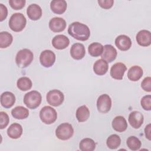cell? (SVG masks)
I'll use <instances>...</instances> for the list:
<instances>
[{"instance_id":"obj_29","label":"cell","mask_w":151,"mask_h":151,"mask_svg":"<svg viewBox=\"0 0 151 151\" xmlns=\"http://www.w3.org/2000/svg\"><path fill=\"white\" fill-rule=\"evenodd\" d=\"M13 41L12 35L7 31L0 32V47L5 48L9 47Z\"/></svg>"},{"instance_id":"obj_27","label":"cell","mask_w":151,"mask_h":151,"mask_svg":"<svg viewBox=\"0 0 151 151\" xmlns=\"http://www.w3.org/2000/svg\"><path fill=\"white\" fill-rule=\"evenodd\" d=\"M89 54L94 57H99L101 55L103 51V46L99 42H93L89 45L88 47Z\"/></svg>"},{"instance_id":"obj_16","label":"cell","mask_w":151,"mask_h":151,"mask_svg":"<svg viewBox=\"0 0 151 151\" xmlns=\"http://www.w3.org/2000/svg\"><path fill=\"white\" fill-rule=\"evenodd\" d=\"M116 46L121 51H127L132 46V41L126 35H120L115 39Z\"/></svg>"},{"instance_id":"obj_1","label":"cell","mask_w":151,"mask_h":151,"mask_svg":"<svg viewBox=\"0 0 151 151\" xmlns=\"http://www.w3.org/2000/svg\"><path fill=\"white\" fill-rule=\"evenodd\" d=\"M68 33L74 38L84 41L89 38L90 30L87 25L79 22H74L69 25Z\"/></svg>"},{"instance_id":"obj_22","label":"cell","mask_w":151,"mask_h":151,"mask_svg":"<svg viewBox=\"0 0 151 151\" xmlns=\"http://www.w3.org/2000/svg\"><path fill=\"white\" fill-rule=\"evenodd\" d=\"M22 126L17 123H14L9 126L7 129V134L11 139H16L21 137L22 134Z\"/></svg>"},{"instance_id":"obj_33","label":"cell","mask_w":151,"mask_h":151,"mask_svg":"<svg viewBox=\"0 0 151 151\" xmlns=\"http://www.w3.org/2000/svg\"><path fill=\"white\" fill-rule=\"evenodd\" d=\"M140 104L144 110L150 111L151 110V96L149 94L143 96L141 99Z\"/></svg>"},{"instance_id":"obj_6","label":"cell","mask_w":151,"mask_h":151,"mask_svg":"<svg viewBox=\"0 0 151 151\" xmlns=\"http://www.w3.org/2000/svg\"><path fill=\"white\" fill-rule=\"evenodd\" d=\"M74 134V129L72 125L68 123H63L60 124L55 130L57 137L62 140L70 139Z\"/></svg>"},{"instance_id":"obj_20","label":"cell","mask_w":151,"mask_h":151,"mask_svg":"<svg viewBox=\"0 0 151 151\" xmlns=\"http://www.w3.org/2000/svg\"><path fill=\"white\" fill-rule=\"evenodd\" d=\"M112 127L118 132H124L127 128V123L125 118L122 116L115 117L111 123Z\"/></svg>"},{"instance_id":"obj_18","label":"cell","mask_w":151,"mask_h":151,"mask_svg":"<svg viewBox=\"0 0 151 151\" xmlns=\"http://www.w3.org/2000/svg\"><path fill=\"white\" fill-rule=\"evenodd\" d=\"M27 14L30 19L37 21L42 16L41 8L36 4H31L27 9Z\"/></svg>"},{"instance_id":"obj_15","label":"cell","mask_w":151,"mask_h":151,"mask_svg":"<svg viewBox=\"0 0 151 151\" xmlns=\"http://www.w3.org/2000/svg\"><path fill=\"white\" fill-rule=\"evenodd\" d=\"M86 54V50L83 44L77 42L72 45L70 49V55L73 58L79 60L84 58Z\"/></svg>"},{"instance_id":"obj_11","label":"cell","mask_w":151,"mask_h":151,"mask_svg":"<svg viewBox=\"0 0 151 151\" xmlns=\"http://www.w3.org/2000/svg\"><path fill=\"white\" fill-rule=\"evenodd\" d=\"M127 68L124 64L122 63H116L112 65L110 68V76L116 80H122L123 77Z\"/></svg>"},{"instance_id":"obj_7","label":"cell","mask_w":151,"mask_h":151,"mask_svg":"<svg viewBox=\"0 0 151 151\" xmlns=\"http://www.w3.org/2000/svg\"><path fill=\"white\" fill-rule=\"evenodd\" d=\"M46 99L49 104L52 106L57 107L63 103L64 96L61 91L54 89L50 90L47 93Z\"/></svg>"},{"instance_id":"obj_8","label":"cell","mask_w":151,"mask_h":151,"mask_svg":"<svg viewBox=\"0 0 151 151\" xmlns=\"http://www.w3.org/2000/svg\"><path fill=\"white\" fill-rule=\"evenodd\" d=\"M111 107V99L107 94L100 95L97 100V107L99 112L106 113L109 112Z\"/></svg>"},{"instance_id":"obj_23","label":"cell","mask_w":151,"mask_h":151,"mask_svg":"<svg viewBox=\"0 0 151 151\" xmlns=\"http://www.w3.org/2000/svg\"><path fill=\"white\" fill-rule=\"evenodd\" d=\"M109 68L108 63L107 61L103 59H99L97 60L93 65L94 72L99 76H103L105 74Z\"/></svg>"},{"instance_id":"obj_36","label":"cell","mask_w":151,"mask_h":151,"mask_svg":"<svg viewBox=\"0 0 151 151\" xmlns=\"http://www.w3.org/2000/svg\"><path fill=\"white\" fill-rule=\"evenodd\" d=\"M141 87L145 91H151V78L147 77L145 78L141 83Z\"/></svg>"},{"instance_id":"obj_39","label":"cell","mask_w":151,"mask_h":151,"mask_svg":"<svg viewBox=\"0 0 151 151\" xmlns=\"http://www.w3.org/2000/svg\"><path fill=\"white\" fill-rule=\"evenodd\" d=\"M145 133L146 137L150 140V124H148L145 128Z\"/></svg>"},{"instance_id":"obj_37","label":"cell","mask_w":151,"mask_h":151,"mask_svg":"<svg viewBox=\"0 0 151 151\" xmlns=\"http://www.w3.org/2000/svg\"><path fill=\"white\" fill-rule=\"evenodd\" d=\"M99 5L104 9H110L112 7L114 4L113 0H99Z\"/></svg>"},{"instance_id":"obj_26","label":"cell","mask_w":151,"mask_h":151,"mask_svg":"<svg viewBox=\"0 0 151 151\" xmlns=\"http://www.w3.org/2000/svg\"><path fill=\"white\" fill-rule=\"evenodd\" d=\"M90 116V110L86 105L79 107L76 110V118L79 122L86 121Z\"/></svg>"},{"instance_id":"obj_17","label":"cell","mask_w":151,"mask_h":151,"mask_svg":"<svg viewBox=\"0 0 151 151\" xmlns=\"http://www.w3.org/2000/svg\"><path fill=\"white\" fill-rule=\"evenodd\" d=\"M70 44V40L64 35H57L52 40V46L57 50H63L66 48Z\"/></svg>"},{"instance_id":"obj_5","label":"cell","mask_w":151,"mask_h":151,"mask_svg":"<svg viewBox=\"0 0 151 151\" xmlns=\"http://www.w3.org/2000/svg\"><path fill=\"white\" fill-rule=\"evenodd\" d=\"M41 120L45 124H50L54 123L57 119L56 110L51 106H44L40 111Z\"/></svg>"},{"instance_id":"obj_25","label":"cell","mask_w":151,"mask_h":151,"mask_svg":"<svg viewBox=\"0 0 151 151\" xmlns=\"http://www.w3.org/2000/svg\"><path fill=\"white\" fill-rule=\"evenodd\" d=\"M12 116L16 119H24L28 117V110L23 106H17L11 110Z\"/></svg>"},{"instance_id":"obj_13","label":"cell","mask_w":151,"mask_h":151,"mask_svg":"<svg viewBox=\"0 0 151 151\" xmlns=\"http://www.w3.org/2000/svg\"><path fill=\"white\" fill-rule=\"evenodd\" d=\"M144 117L142 113L138 111L131 112L129 116L128 121L130 126L134 129H139L142 125Z\"/></svg>"},{"instance_id":"obj_3","label":"cell","mask_w":151,"mask_h":151,"mask_svg":"<svg viewBox=\"0 0 151 151\" xmlns=\"http://www.w3.org/2000/svg\"><path fill=\"white\" fill-rule=\"evenodd\" d=\"M27 24V19L22 13H14L9 20V27L14 32H20L24 29Z\"/></svg>"},{"instance_id":"obj_38","label":"cell","mask_w":151,"mask_h":151,"mask_svg":"<svg viewBox=\"0 0 151 151\" xmlns=\"http://www.w3.org/2000/svg\"><path fill=\"white\" fill-rule=\"evenodd\" d=\"M0 21H4L8 15V9L5 5L0 4Z\"/></svg>"},{"instance_id":"obj_21","label":"cell","mask_w":151,"mask_h":151,"mask_svg":"<svg viewBox=\"0 0 151 151\" xmlns=\"http://www.w3.org/2000/svg\"><path fill=\"white\" fill-rule=\"evenodd\" d=\"M67 2L64 0H54L50 3L51 11L56 14H63L67 9Z\"/></svg>"},{"instance_id":"obj_28","label":"cell","mask_w":151,"mask_h":151,"mask_svg":"<svg viewBox=\"0 0 151 151\" xmlns=\"http://www.w3.org/2000/svg\"><path fill=\"white\" fill-rule=\"evenodd\" d=\"M79 148L82 151H93L96 148V143L92 139L84 138L80 141Z\"/></svg>"},{"instance_id":"obj_9","label":"cell","mask_w":151,"mask_h":151,"mask_svg":"<svg viewBox=\"0 0 151 151\" xmlns=\"http://www.w3.org/2000/svg\"><path fill=\"white\" fill-rule=\"evenodd\" d=\"M55 58V54L53 51L50 50H45L40 54V61L43 67L49 68L54 64Z\"/></svg>"},{"instance_id":"obj_30","label":"cell","mask_w":151,"mask_h":151,"mask_svg":"<svg viewBox=\"0 0 151 151\" xmlns=\"http://www.w3.org/2000/svg\"><path fill=\"white\" fill-rule=\"evenodd\" d=\"M17 86L19 90L25 91L31 88L32 83L29 78L27 77H22L17 80Z\"/></svg>"},{"instance_id":"obj_31","label":"cell","mask_w":151,"mask_h":151,"mask_svg":"<svg viewBox=\"0 0 151 151\" xmlns=\"http://www.w3.org/2000/svg\"><path fill=\"white\" fill-rule=\"evenodd\" d=\"M121 139L119 136L116 134H113L109 136L107 139L106 144L109 148L111 149H116L120 145Z\"/></svg>"},{"instance_id":"obj_32","label":"cell","mask_w":151,"mask_h":151,"mask_svg":"<svg viewBox=\"0 0 151 151\" xmlns=\"http://www.w3.org/2000/svg\"><path fill=\"white\" fill-rule=\"evenodd\" d=\"M126 144L128 147L132 150H139L142 146L140 140L137 137L134 136H131L127 138Z\"/></svg>"},{"instance_id":"obj_34","label":"cell","mask_w":151,"mask_h":151,"mask_svg":"<svg viewBox=\"0 0 151 151\" xmlns=\"http://www.w3.org/2000/svg\"><path fill=\"white\" fill-rule=\"evenodd\" d=\"M26 1L25 0H9V4L12 8L19 10L24 7Z\"/></svg>"},{"instance_id":"obj_35","label":"cell","mask_w":151,"mask_h":151,"mask_svg":"<svg viewBox=\"0 0 151 151\" xmlns=\"http://www.w3.org/2000/svg\"><path fill=\"white\" fill-rule=\"evenodd\" d=\"M9 122V118L6 113L4 111L0 112V129H3L5 128Z\"/></svg>"},{"instance_id":"obj_4","label":"cell","mask_w":151,"mask_h":151,"mask_svg":"<svg viewBox=\"0 0 151 151\" xmlns=\"http://www.w3.org/2000/svg\"><path fill=\"white\" fill-rule=\"evenodd\" d=\"M23 100L24 103L28 109H35L38 107L41 103V94L36 90H32L25 94Z\"/></svg>"},{"instance_id":"obj_24","label":"cell","mask_w":151,"mask_h":151,"mask_svg":"<svg viewBox=\"0 0 151 151\" xmlns=\"http://www.w3.org/2000/svg\"><path fill=\"white\" fill-rule=\"evenodd\" d=\"M143 74V71L140 66L133 65L129 68L127 72V77L132 81H137L142 77Z\"/></svg>"},{"instance_id":"obj_14","label":"cell","mask_w":151,"mask_h":151,"mask_svg":"<svg viewBox=\"0 0 151 151\" xmlns=\"http://www.w3.org/2000/svg\"><path fill=\"white\" fill-rule=\"evenodd\" d=\"M137 44L142 47L149 46L151 44V34L148 30L142 29L136 36Z\"/></svg>"},{"instance_id":"obj_10","label":"cell","mask_w":151,"mask_h":151,"mask_svg":"<svg viewBox=\"0 0 151 151\" xmlns=\"http://www.w3.org/2000/svg\"><path fill=\"white\" fill-rule=\"evenodd\" d=\"M49 28L54 32L63 31L66 28V21L60 17H54L49 21Z\"/></svg>"},{"instance_id":"obj_2","label":"cell","mask_w":151,"mask_h":151,"mask_svg":"<svg viewBox=\"0 0 151 151\" xmlns=\"http://www.w3.org/2000/svg\"><path fill=\"white\" fill-rule=\"evenodd\" d=\"M33 59L34 54L32 52L27 48H24L17 52L15 57V62L19 67L24 68L30 65Z\"/></svg>"},{"instance_id":"obj_19","label":"cell","mask_w":151,"mask_h":151,"mask_svg":"<svg viewBox=\"0 0 151 151\" xmlns=\"http://www.w3.org/2000/svg\"><path fill=\"white\" fill-rule=\"evenodd\" d=\"M15 102V95L10 91H5L1 95V104L5 109L11 108Z\"/></svg>"},{"instance_id":"obj_12","label":"cell","mask_w":151,"mask_h":151,"mask_svg":"<svg viewBox=\"0 0 151 151\" xmlns=\"http://www.w3.org/2000/svg\"><path fill=\"white\" fill-rule=\"evenodd\" d=\"M117 55V50L113 45L106 44L103 46V51L101 55V57L103 60L107 63H111L116 59Z\"/></svg>"}]
</instances>
